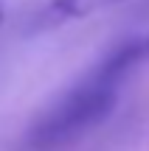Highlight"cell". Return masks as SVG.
I'll return each mask as SVG.
<instances>
[{
	"mask_svg": "<svg viewBox=\"0 0 149 151\" xmlns=\"http://www.w3.org/2000/svg\"><path fill=\"white\" fill-rule=\"evenodd\" d=\"M146 62L149 34H138L118 42L73 87H68L54 106L39 115V120L28 132V146L34 151H54L104 123L118 104L121 84Z\"/></svg>",
	"mask_w": 149,
	"mask_h": 151,
	"instance_id": "obj_1",
	"label": "cell"
},
{
	"mask_svg": "<svg viewBox=\"0 0 149 151\" xmlns=\"http://www.w3.org/2000/svg\"><path fill=\"white\" fill-rule=\"evenodd\" d=\"M116 3H124V0H51L45 9V17H48V22L59 25V22H71V20H84V17L101 9H110Z\"/></svg>",
	"mask_w": 149,
	"mask_h": 151,
	"instance_id": "obj_2",
	"label": "cell"
},
{
	"mask_svg": "<svg viewBox=\"0 0 149 151\" xmlns=\"http://www.w3.org/2000/svg\"><path fill=\"white\" fill-rule=\"evenodd\" d=\"M3 17H6V6H3V0H0V22H3Z\"/></svg>",
	"mask_w": 149,
	"mask_h": 151,
	"instance_id": "obj_3",
	"label": "cell"
}]
</instances>
